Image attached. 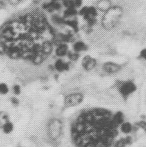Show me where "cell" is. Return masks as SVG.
I'll list each match as a JSON object with an SVG mask.
<instances>
[{"mask_svg": "<svg viewBox=\"0 0 146 147\" xmlns=\"http://www.w3.org/2000/svg\"><path fill=\"white\" fill-rule=\"evenodd\" d=\"M140 56L142 59H144L145 61H146V49H142L141 51L140 52Z\"/></svg>", "mask_w": 146, "mask_h": 147, "instance_id": "obj_30", "label": "cell"}, {"mask_svg": "<svg viewBox=\"0 0 146 147\" xmlns=\"http://www.w3.org/2000/svg\"><path fill=\"white\" fill-rule=\"evenodd\" d=\"M64 132V123L58 117H52L46 125V134L50 141L56 142L60 140Z\"/></svg>", "mask_w": 146, "mask_h": 147, "instance_id": "obj_3", "label": "cell"}, {"mask_svg": "<svg viewBox=\"0 0 146 147\" xmlns=\"http://www.w3.org/2000/svg\"><path fill=\"white\" fill-rule=\"evenodd\" d=\"M124 14L123 7L119 5H113L104 13L101 20V26L104 30L110 31L118 26Z\"/></svg>", "mask_w": 146, "mask_h": 147, "instance_id": "obj_2", "label": "cell"}, {"mask_svg": "<svg viewBox=\"0 0 146 147\" xmlns=\"http://www.w3.org/2000/svg\"><path fill=\"white\" fill-rule=\"evenodd\" d=\"M10 101L13 106L18 107L20 104V101L16 96H12L10 99Z\"/></svg>", "mask_w": 146, "mask_h": 147, "instance_id": "obj_29", "label": "cell"}, {"mask_svg": "<svg viewBox=\"0 0 146 147\" xmlns=\"http://www.w3.org/2000/svg\"><path fill=\"white\" fill-rule=\"evenodd\" d=\"M116 89L120 96L127 101L137 90V86L131 80H119L116 83Z\"/></svg>", "mask_w": 146, "mask_h": 147, "instance_id": "obj_4", "label": "cell"}, {"mask_svg": "<svg viewBox=\"0 0 146 147\" xmlns=\"http://www.w3.org/2000/svg\"><path fill=\"white\" fill-rule=\"evenodd\" d=\"M65 26H68L74 31L75 32H78L79 30V22L76 18H72V19L66 20L65 21Z\"/></svg>", "mask_w": 146, "mask_h": 147, "instance_id": "obj_18", "label": "cell"}, {"mask_svg": "<svg viewBox=\"0 0 146 147\" xmlns=\"http://www.w3.org/2000/svg\"><path fill=\"white\" fill-rule=\"evenodd\" d=\"M53 65L55 70L59 73L67 72L70 69V62L65 61L62 58L57 59Z\"/></svg>", "mask_w": 146, "mask_h": 147, "instance_id": "obj_9", "label": "cell"}, {"mask_svg": "<svg viewBox=\"0 0 146 147\" xmlns=\"http://www.w3.org/2000/svg\"><path fill=\"white\" fill-rule=\"evenodd\" d=\"M7 49V43L0 42V56H6Z\"/></svg>", "mask_w": 146, "mask_h": 147, "instance_id": "obj_27", "label": "cell"}, {"mask_svg": "<svg viewBox=\"0 0 146 147\" xmlns=\"http://www.w3.org/2000/svg\"><path fill=\"white\" fill-rule=\"evenodd\" d=\"M84 95L80 92H75L66 94L63 99V105L66 109L76 107L82 103Z\"/></svg>", "mask_w": 146, "mask_h": 147, "instance_id": "obj_5", "label": "cell"}, {"mask_svg": "<svg viewBox=\"0 0 146 147\" xmlns=\"http://www.w3.org/2000/svg\"><path fill=\"white\" fill-rule=\"evenodd\" d=\"M50 1H57V2H60V1H62L63 0H50Z\"/></svg>", "mask_w": 146, "mask_h": 147, "instance_id": "obj_33", "label": "cell"}, {"mask_svg": "<svg viewBox=\"0 0 146 147\" xmlns=\"http://www.w3.org/2000/svg\"><path fill=\"white\" fill-rule=\"evenodd\" d=\"M10 92V88L6 83H0V96H7Z\"/></svg>", "mask_w": 146, "mask_h": 147, "instance_id": "obj_22", "label": "cell"}, {"mask_svg": "<svg viewBox=\"0 0 146 147\" xmlns=\"http://www.w3.org/2000/svg\"><path fill=\"white\" fill-rule=\"evenodd\" d=\"M54 45L52 40H45L41 43V52L45 57H48L52 54L54 50Z\"/></svg>", "mask_w": 146, "mask_h": 147, "instance_id": "obj_10", "label": "cell"}, {"mask_svg": "<svg viewBox=\"0 0 146 147\" xmlns=\"http://www.w3.org/2000/svg\"><path fill=\"white\" fill-rule=\"evenodd\" d=\"M7 7V2L5 0H0V10L5 9Z\"/></svg>", "mask_w": 146, "mask_h": 147, "instance_id": "obj_31", "label": "cell"}, {"mask_svg": "<svg viewBox=\"0 0 146 147\" xmlns=\"http://www.w3.org/2000/svg\"><path fill=\"white\" fill-rule=\"evenodd\" d=\"M73 1H75V0H73Z\"/></svg>", "mask_w": 146, "mask_h": 147, "instance_id": "obj_35", "label": "cell"}, {"mask_svg": "<svg viewBox=\"0 0 146 147\" xmlns=\"http://www.w3.org/2000/svg\"><path fill=\"white\" fill-rule=\"evenodd\" d=\"M97 59L90 55H86L81 60V67L86 72L92 71L97 67Z\"/></svg>", "mask_w": 146, "mask_h": 147, "instance_id": "obj_7", "label": "cell"}, {"mask_svg": "<svg viewBox=\"0 0 146 147\" xmlns=\"http://www.w3.org/2000/svg\"><path fill=\"white\" fill-rule=\"evenodd\" d=\"M135 130L134 125L129 121H125L120 126V130L124 136H129Z\"/></svg>", "mask_w": 146, "mask_h": 147, "instance_id": "obj_13", "label": "cell"}, {"mask_svg": "<svg viewBox=\"0 0 146 147\" xmlns=\"http://www.w3.org/2000/svg\"><path fill=\"white\" fill-rule=\"evenodd\" d=\"M2 132L3 134L6 135H9L10 134L12 133L13 131L14 130V125L11 121H9L6 123H5L4 125L3 126L1 129Z\"/></svg>", "mask_w": 146, "mask_h": 147, "instance_id": "obj_19", "label": "cell"}, {"mask_svg": "<svg viewBox=\"0 0 146 147\" xmlns=\"http://www.w3.org/2000/svg\"><path fill=\"white\" fill-rule=\"evenodd\" d=\"M113 112L102 107L84 109L73 118L70 138L74 147H113L121 132Z\"/></svg>", "mask_w": 146, "mask_h": 147, "instance_id": "obj_1", "label": "cell"}, {"mask_svg": "<svg viewBox=\"0 0 146 147\" xmlns=\"http://www.w3.org/2000/svg\"><path fill=\"white\" fill-rule=\"evenodd\" d=\"M8 3L12 6H18V5L21 4L22 3L25 2L26 0H7Z\"/></svg>", "mask_w": 146, "mask_h": 147, "instance_id": "obj_28", "label": "cell"}, {"mask_svg": "<svg viewBox=\"0 0 146 147\" xmlns=\"http://www.w3.org/2000/svg\"><path fill=\"white\" fill-rule=\"evenodd\" d=\"M135 128H137L139 129H141L143 131H144L145 132H146V121H143V120H140L139 121L135 123V124L134 125Z\"/></svg>", "mask_w": 146, "mask_h": 147, "instance_id": "obj_25", "label": "cell"}, {"mask_svg": "<svg viewBox=\"0 0 146 147\" xmlns=\"http://www.w3.org/2000/svg\"><path fill=\"white\" fill-rule=\"evenodd\" d=\"M104 73L108 75H114L120 72L122 70L121 65L113 61H106L104 63L101 67Z\"/></svg>", "mask_w": 146, "mask_h": 147, "instance_id": "obj_6", "label": "cell"}, {"mask_svg": "<svg viewBox=\"0 0 146 147\" xmlns=\"http://www.w3.org/2000/svg\"><path fill=\"white\" fill-rule=\"evenodd\" d=\"M144 147H146V146H144Z\"/></svg>", "mask_w": 146, "mask_h": 147, "instance_id": "obj_36", "label": "cell"}, {"mask_svg": "<svg viewBox=\"0 0 146 147\" xmlns=\"http://www.w3.org/2000/svg\"><path fill=\"white\" fill-rule=\"evenodd\" d=\"M12 92L14 96H19L21 95L22 92V88L21 86L19 84H14L12 86Z\"/></svg>", "mask_w": 146, "mask_h": 147, "instance_id": "obj_24", "label": "cell"}, {"mask_svg": "<svg viewBox=\"0 0 146 147\" xmlns=\"http://www.w3.org/2000/svg\"><path fill=\"white\" fill-rule=\"evenodd\" d=\"M62 5L57 1H47L43 3L41 5V9L49 13H54L55 12L60 11L62 9Z\"/></svg>", "mask_w": 146, "mask_h": 147, "instance_id": "obj_8", "label": "cell"}, {"mask_svg": "<svg viewBox=\"0 0 146 147\" xmlns=\"http://www.w3.org/2000/svg\"><path fill=\"white\" fill-rule=\"evenodd\" d=\"M33 1L34 3L38 4V3H39L41 1V0H33Z\"/></svg>", "mask_w": 146, "mask_h": 147, "instance_id": "obj_32", "label": "cell"}, {"mask_svg": "<svg viewBox=\"0 0 146 147\" xmlns=\"http://www.w3.org/2000/svg\"><path fill=\"white\" fill-rule=\"evenodd\" d=\"M78 15V10L75 8H69V9H65L62 13V17L65 20L72 19L77 16Z\"/></svg>", "mask_w": 146, "mask_h": 147, "instance_id": "obj_17", "label": "cell"}, {"mask_svg": "<svg viewBox=\"0 0 146 147\" xmlns=\"http://www.w3.org/2000/svg\"><path fill=\"white\" fill-rule=\"evenodd\" d=\"M62 5L66 9H69V8H75L76 9L74 1L73 0H63L62 1Z\"/></svg>", "mask_w": 146, "mask_h": 147, "instance_id": "obj_26", "label": "cell"}, {"mask_svg": "<svg viewBox=\"0 0 146 147\" xmlns=\"http://www.w3.org/2000/svg\"><path fill=\"white\" fill-rule=\"evenodd\" d=\"M18 147H26V146H18Z\"/></svg>", "mask_w": 146, "mask_h": 147, "instance_id": "obj_34", "label": "cell"}, {"mask_svg": "<svg viewBox=\"0 0 146 147\" xmlns=\"http://www.w3.org/2000/svg\"><path fill=\"white\" fill-rule=\"evenodd\" d=\"M69 51V47L68 45V44L62 43L56 46V48L55 49L54 52L55 55H56L58 58H62V57L66 56Z\"/></svg>", "mask_w": 146, "mask_h": 147, "instance_id": "obj_11", "label": "cell"}, {"mask_svg": "<svg viewBox=\"0 0 146 147\" xmlns=\"http://www.w3.org/2000/svg\"><path fill=\"white\" fill-rule=\"evenodd\" d=\"M46 58H47V57L44 56L42 53L33 55V56H32V57H31L30 62L34 65V66L38 67L43 64Z\"/></svg>", "mask_w": 146, "mask_h": 147, "instance_id": "obj_15", "label": "cell"}, {"mask_svg": "<svg viewBox=\"0 0 146 147\" xmlns=\"http://www.w3.org/2000/svg\"><path fill=\"white\" fill-rule=\"evenodd\" d=\"M113 6L111 0H98L96 3L95 7L100 12L105 13Z\"/></svg>", "mask_w": 146, "mask_h": 147, "instance_id": "obj_12", "label": "cell"}, {"mask_svg": "<svg viewBox=\"0 0 146 147\" xmlns=\"http://www.w3.org/2000/svg\"><path fill=\"white\" fill-rule=\"evenodd\" d=\"M10 121V115L8 112L4 110H0V130L5 123Z\"/></svg>", "mask_w": 146, "mask_h": 147, "instance_id": "obj_21", "label": "cell"}, {"mask_svg": "<svg viewBox=\"0 0 146 147\" xmlns=\"http://www.w3.org/2000/svg\"><path fill=\"white\" fill-rule=\"evenodd\" d=\"M51 22L57 27H64L65 26V21L66 20L57 14H53L50 17Z\"/></svg>", "mask_w": 146, "mask_h": 147, "instance_id": "obj_16", "label": "cell"}, {"mask_svg": "<svg viewBox=\"0 0 146 147\" xmlns=\"http://www.w3.org/2000/svg\"><path fill=\"white\" fill-rule=\"evenodd\" d=\"M88 50V45L85 42L81 40H78L74 41L72 45V51L77 53H81V52L86 51Z\"/></svg>", "mask_w": 146, "mask_h": 147, "instance_id": "obj_14", "label": "cell"}, {"mask_svg": "<svg viewBox=\"0 0 146 147\" xmlns=\"http://www.w3.org/2000/svg\"><path fill=\"white\" fill-rule=\"evenodd\" d=\"M66 56L71 62H75L79 60L80 57V54L77 53V52L73 51H70Z\"/></svg>", "mask_w": 146, "mask_h": 147, "instance_id": "obj_23", "label": "cell"}, {"mask_svg": "<svg viewBox=\"0 0 146 147\" xmlns=\"http://www.w3.org/2000/svg\"><path fill=\"white\" fill-rule=\"evenodd\" d=\"M113 118L114 121L119 126H121L122 123L125 121L124 114L122 111H117L114 112L113 115Z\"/></svg>", "mask_w": 146, "mask_h": 147, "instance_id": "obj_20", "label": "cell"}]
</instances>
